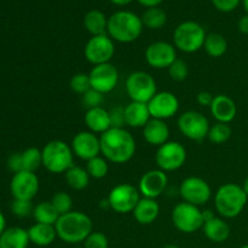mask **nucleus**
<instances>
[{
	"label": "nucleus",
	"instance_id": "f257e3e1",
	"mask_svg": "<svg viewBox=\"0 0 248 248\" xmlns=\"http://www.w3.org/2000/svg\"><path fill=\"white\" fill-rule=\"evenodd\" d=\"M101 154L108 162L123 165L130 161L136 154L135 137L125 128H109L101 137Z\"/></svg>",
	"mask_w": 248,
	"mask_h": 248
},
{
	"label": "nucleus",
	"instance_id": "f03ea898",
	"mask_svg": "<svg viewBox=\"0 0 248 248\" xmlns=\"http://www.w3.org/2000/svg\"><path fill=\"white\" fill-rule=\"evenodd\" d=\"M57 237L65 244H82L93 232L92 220L81 211H70L60 216L55 224Z\"/></svg>",
	"mask_w": 248,
	"mask_h": 248
},
{
	"label": "nucleus",
	"instance_id": "7ed1b4c3",
	"mask_svg": "<svg viewBox=\"0 0 248 248\" xmlns=\"http://www.w3.org/2000/svg\"><path fill=\"white\" fill-rule=\"evenodd\" d=\"M143 27L142 19L135 12L118 11L108 18L107 33L114 41L130 44L140 38Z\"/></svg>",
	"mask_w": 248,
	"mask_h": 248
},
{
	"label": "nucleus",
	"instance_id": "20e7f679",
	"mask_svg": "<svg viewBox=\"0 0 248 248\" xmlns=\"http://www.w3.org/2000/svg\"><path fill=\"white\" fill-rule=\"evenodd\" d=\"M247 194L236 183H225L215 194V208L219 217L232 219L241 215L247 203Z\"/></svg>",
	"mask_w": 248,
	"mask_h": 248
},
{
	"label": "nucleus",
	"instance_id": "39448f33",
	"mask_svg": "<svg viewBox=\"0 0 248 248\" xmlns=\"http://www.w3.org/2000/svg\"><path fill=\"white\" fill-rule=\"evenodd\" d=\"M43 166L51 173H65L74 166V153L72 147L63 140H55L46 143L41 149Z\"/></svg>",
	"mask_w": 248,
	"mask_h": 248
},
{
	"label": "nucleus",
	"instance_id": "423d86ee",
	"mask_svg": "<svg viewBox=\"0 0 248 248\" xmlns=\"http://www.w3.org/2000/svg\"><path fill=\"white\" fill-rule=\"evenodd\" d=\"M207 36L205 28L195 21H186L176 27L173 31L174 47L186 53L198 52L203 47Z\"/></svg>",
	"mask_w": 248,
	"mask_h": 248
},
{
	"label": "nucleus",
	"instance_id": "0eeeda50",
	"mask_svg": "<svg viewBox=\"0 0 248 248\" xmlns=\"http://www.w3.org/2000/svg\"><path fill=\"white\" fill-rule=\"evenodd\" d=\"M125 89L132 102L148 103L157 93L156 81L147 72L131 73L125 82Z\"/></svg>",
	"mask_w": 248,
	"mask_h": 248
},
{
	"label": "nucleus",
	"instance_id": "6e6552de",
	"mask_svg": "<svg viewBox=\"0 0 248 248\" xmlns=\"http://www.w3.org/2000/svg\"><path fill=\"white\" fill-rule=\"evenodd\" d=\"M172 222L174 228L183 234H193L202 229V211L191 203L179 202L172 210Z\"/></svg>",
	"mask_w": 248,
	"mask_h": 248
},
{
	"label": "nucleus",
	"instance_id": "1a4fd4ad",
	"mask_svg": "<svg viewBox=\"0 0 248 248\" xmlns=\"http://www.w3.org/2000/svg\"><path fill=\"white\" fill-rule=\"evenodd\" d=\"M110 210L119 215L132 213L140 200V193L138 188L130 183H121L114 186L108 195Z\"/></svg>",
	"mask_w": 248,
	"mask_h": 248
},
{
	"label": "nucleus",
	"instance_id": "9d476101",
	"mask_svg": "<svg viewBox=\"0 0 248 248\" xmlns=\"http://www.w3.org/2000/svg\"><path fill=\"white\" fill-rule=\"evenodd\" d=\"M177 126L184 137L195 142L207 138L211 127L208 119L196 110H188L181 114L177 120Z\"/></svg>",
	"mask_w": 248,
	"mask_h": 248
},
{
	"label": "nucleus",
	"instance_id": "9b49d317",
	"mask_svg": "<svg viewBox=\"0 0 248 248\" xmlns=\"http://www.w3.org/2000/svg\"><path fill=\"white\" fill-rule=\"evenodd\" d=\"M157 169L164 172L177 171L186 161V150L179 142L169 140L167 143L157 148L155 154Z\"/></svg>",
	"mask_w": 248,
	"mask_h": 248
},
{
	"label": "nucleus",
	"instance_id": "f8f14e48",
	"mask_svg": "<svg viewBox=\"0 0 248 248\" xmlns=\"http://www.w3.org/2000/svg\"><path fill=\"white\" fill-rule=\"evenodd\" d=\"M84 55L85 58L93 65L109 63L115 55L114 40L108 34L91 36L85 45Z\"/></svg>",
	"mask_w": 248,
	"mask_h": 248
},
{
	"label": "nucleus",
	"instance_id": "ddd939ff",
	"mask_svg": "<svg viewBox=\"0 0 248 248\" xmlns=\"http://www.w3.org/2000/svg\"><path fill=\"white\" fill-rule=\"evenodd\" d=\"M179 195L184 202L194 206L206 205L212 196V189L205 179L200 177H188L179 186Z\"/></svg>",
	"mask_w": 248,
	"mask_h": 248
},
{
	"label": "nucleus",
	"instance_id": "4468645a",
	"mask_svg": "<svg viewBox=\"0 0 248 248\" xmlns=\"http://www.w3.org/2000/svg\"><path fill=\"white\" fill-rule=\"evenodd\" d=\"M91 89L106 94L113 91L119 82V70L114 64L103 63V64L93 65L89 73Z\"/></svg>",
	"mask_w": 248,
	"mask_h": 248
},
{
	"label": "nucleus",
	"instance_id": "2eb2a0df",
	"mask_svg": "<svg viewBox=\"0 0 248 248\" xmlns=\"http://www.w3.org/2000/svg\"><path fill=\"white\" fill-rule=\"evenodd\" d=\"M10 191L17 200H33L39 191V178L35 172L21 171L15 173L10 182Z\"/></svg>",
	"mask_w": 248,
	"mask_h": 248
},
{
	"label": "nucleus",
	"instance_id": "dca6fc26",
	"mask_svg": "<svg viewBox=\"0 0 248 248\" xmlns=\"http://www.w3.org/2000/svg\"><path fill=\"white\" fill-rule=\"evenodd\" d=\"M177 60V50L174 45L167 41H155L145 50V61L155 69H169L170 65Z\"/></svg>",
	"mask_w": 248,
	"mask_h": 248
},
{
	"label": "nucleus",
	"instance_id": "f3484780",
	"mask_svg": "<svg viewBox=\"0 0 248 248\" xmlns=\"http://www.w3.org/2000/svg\"><path fill=\"white\" fill-rule=\"evenodd\" d=\"M150 115L153 119L166 120L176 115L179 110V99L172 92L162 91L157 92L149 102H148Z\"/></svg>",
	"mask_w": 248,
	"mask_h": 248
},
{
	"label": "nucleus",
	"instance_id": "a211bd4d",
	"mask_svg": "<svg viewBox=\"0 0 248 248\" xmlns=\"http://www.w3.org/2000/svg\"><path fill=\"white\" fill-rule=\"evenodd\" d=\"M70 147L75 156L85 161H89L101 154V140L91 131H81L77 133Z\"/></svg>",
	"mask_w": 248,
	"mask_h": 248
},
{
	"label": "nucleus",
	"instance_id": "6ab92c4d",
	"mask_svg": "<svg viewBox=\"0 0 248 248\" xmlns=\"http://www.w3.org/2000/svg\"><path fill=\"white\" fill-rule=\"evenodd\" d=\"M167 184H169V177L166 172L160 169L150 170L140 177L138 190L143 198L156 199L166 190Z\"/></svg>",
	"mask_w": 248,
	"mask_h": 248
},
{
	"label": "nucleus",
	"instance_id": "aec40b11",
	"mask_svg": "<svg viewBox=\"0 0 248 248\" xmlns=\"http://www.w3.org/2000/svg\"><path fill=\"white\" fill-rule=\"evenodd\" d=\"M210 110L217 123L229 124L236 118L237 107L234 99L230 98L227 94H217L213 98Z\"/></svg>",
	"mask_w": 248,
	"mask_h": 248
},
{
	"label": "nucleus",
	"instance_id": "412c9836",
	"mask_svg": "<svg viewBox=\"0 0 248 248\" xmlns=\"http://www.w3.org/2000/svg\"><path fill=\"white\" fill-rule=\"evenodd\" d=\"M143 137L145 142L154 147H161L162 144L169 142L170 127L165 120L159 119H150L149 123L143 127Z\"/></svg>",
	"mask_w": 248,
	"mask_h": 248
},
{
	"label": "nucleus",
	"instance_id": "4be33fe9",
	"mask_svg": "<svg viewBox=\"0 0 248 248\" xmlns=\"http://www.w3.org/2000/svg\"><path fill=\"white\" fill-rule=\"evenodd\" d=\"M152 119L148 103L132 102L125 107V123L132 128L144 127Z\"/></svg>",
	"mask_w": 248,
	"mask_h": 248
},
{
	"label": "nucleus",
	"instance_id": "5701e85b",
	"mask_svg": "<svg viewBox=\"0 0 248 248\" xmlns=\"http://www.w3.org/2000/svg\"><path fill=\"white\" fill-rule=\"evenodd\" d=\"M85 124H86L89 131L93 133H104L111 128L110 124V115L107 109L103 107H97V108L87 109L86 114H85Z\"/></svg>",
	"mask_w": 248,
	"mask_h": 248
},
{
	"label": "nucleus",
	"instance_id": "b1692460",
	"mask_svg": "<svg viewBox=\"0 0 248 248\" xmlns=\"http://www.w3.org/2000/svg\"><path fill=\"white\" fill-rule=\"evenodd\" d=\"M202 230L205 236L210 241L216 242V244L225 242L232 234V229L227 220L222 217H217V216L211 220L203 223Z\"/></svg>",
	"mask_w": 248,
	"mask_h": 248
},
{
	"label": "nucleus",
	"instance_id": "393cba45",
	"mask_svg": "<svg viewBox=\"0 0 248 248\" xmlns=\"http://www.w3.org/2000/svg\"><path fill=\"white\" fill-rule=\"evenodd\" d=\"M133 217L140 224L149 225L156 220L160 213V205L155 199L140 198V202L133 210Z\"/></svg>",
	"mask_w": 248,
	"mask_h": 248
},
{
	"label": "nucleus",
	"instance_id": "a878e982",
	"mask_svg": "<svg viewBox=\"0 0 248 248\" xmlns=\"http://www.w3.org/2000/svg\"><path fill=\"white\" fill-rule=\"evenodd\" d=\"M29 241L39 247H46L53 244V241L57 237L55 225L41 224V223H35L28 229Z\"/></svg>",
	"mask_w": 248,
	"mask_h": 248
},
{
	"label": "nucleus",
	"instance_id": "bb28decb",
	"mask_svg": "<svg viewBox=\"0 0 248 248\" xmlns=\"http://www.w3.org/2000/svg\"><path fill=\"white\" fill-rule=\"evenodd\" d=\"M29 242L28 230L23 228H7L0 235V248H27Z\"/></svg>",
	"mask_w": 248,
	"mask_h": 248
},
{
	"label": "nucleus",
	"instance_id": "cd10ccee",
	"mask_svg": "<svg viewBox=\"0 0 248 248\" xmlns=\"http://www.w3.org/2000/svg\"><path fill=\"white\" fill-rule=\"evenodd\" d=\"M84 27L92 36L103 35L108 28V18L101 10H90L84 17Z\"/></svg>",
	"mask_w": 248,
	"mask_h": 248
},
{
	"label": "nucleus",
	"instance_id": "c85d7f7f",
	"mask_svg": "<svg viewBox=\"0 0 248 248\" xmlns=\"http://www.w3.org/2000/svg\"><path fill=\"white\" fill-rule=\"evenodd\" d=\"M33 217L36 223L47 225H55L60 218V213L51 201H41L34 207Z\"/></svg>",
	"mask_w": 248,
	"mask_h": 248
},
{
	"label": "nucleus",
	"instance_id": "c756f323",
	"mask_svg": "<svg viewBox=\"0 0 248 248\" xmlns=\"http://www.w3.org/2000/svg\"><path fill=\"white\" fill-rule=\"evenodd\" d=\"M64 177L68 186L74 190H84L85 188H87L90 178H91L86 169L81 166H75V165L65 172Z\"/></svg>",
	"mask_w": 248,
	"mask_h": 248
},
{
	"label": "nucleus",
	"instance_id": "7c9ffc66",
	"mask_svg": "<svg viewBox=\"0 0 248 248\" xmlns=\"http://www.w3.org/2000/svg\"><path fill=\"white\" fill-rule=\"evenodd\" d=\"M203 48H205L206 53H207L210 57H222L228 50V41L222 34L210 33L206 36Z\"/></svg>",
	"mask_w": 248,
	"mask_h": 248
},
{
	"label": "nucleus",
	"instance_id": "2f4dec72",
	"mask_svg": "<svg viewBox=\"0 0 248 248\" xmlns=\"http://www.w3.org/2000/svg\"><path fill=\"white\" fill-rule=\"evenodd\" d=\"M143 26L149 29H160L166 24L167 15L166 12L159 6L148 7L140 16Z\"/></svg>",
	"mask_w": 248,
	"mask_h": 248
},
{
	"label": "nucleus",
	"instance_id": "473e14b6",
	"mask_svg": "<svg viewBox=\"0 0 248 248\" xmlns=\"http://www.w3.org/2000/svg\"><path fill=\"white\" fill-rule=\"evenodd\" d=\"M22 167L23 171L35 172L40 166H43V156L41 150L35 147H31L21 153Z\"/></svg>",
	"mask_w": 248,
	"mask_h": 248
},
{
	"label": "nucleus",
	"instance_id": "72a5a7b5",
	"mask_svg": "<svg viewBox=\"0 0 248 248\" xmlns=\"http://www.w3.org/2000/svg\"><path fill=\"white\" fill-rule=\"evenodd\" d=\"M232 127L229 124H223V123H216L212 125L208 131L207 138L215 144H223V143L228 142L232 137Z\"/></svg>",
	"mask_w": 248,
	"mask_h": 248
},
{
	"label": "nucleus",
	"instance_id": "f704fd0d",
	"mask_svg": "<svg viewBox=\"0 0 248 248\" xmlns=\"http://www.w3.org/2000/svg\"><path fill=\"white\" fill-rule=\"evenodd\" d=\"M86 162V171L91 178L102 179L108 174L109 165L106 157L96 156Z\"/></svg>",
	"mask_w": 248,
	"mask_h": 248
},
{
	"label": "nucleus",
	"instance_id": "c9c22d12",
	"mask_svg": "<svg viewBox=\"0 0 248 248\" xmlns=\"http://www.w3.org/2000/svg\"><path fill=\"white\" fill-rule=\"evenodd\" d=\"M51 202L55 206V208L57 210V212L60 213V216L65 215V213L73 211V199L65 191H58L51 199Z\"/></svg>",
	"mask_w": 248,
	"mask_h": 248
},
{
	"label": "nucleus",
	"instance_id": "e433bc0d",
	"mask_svg": "<svg viewBox=\"0 0 248 248\" xmlns=\"http://www.w3.org/2000/svg\"><path fill=\"white\" fill-rule=\"evenodd\" d=\"M69 86L72 89L73 92L79 94L86 93L89 90H91V82H90V77L89 74H85V73H78L72 77L69 81Z\"/></svg>",
	"mask_w": 248,
	"mask_h": 248
},
{
	"label": "nucleus",
	"instance_id": "4c0bfd02",
	"mask_svg": "<svg viewBox=\"0 0 248 248\" xmlns=\"http://www.w3.org/2000/svg\"><path fill=\"white\" fill-rule=\"evenodd\" d=\"M169 75L171 77L172 80H174V81H184L189 75V68L186 62H184L183 60L177 58V60L169 67Z\"/></svg>",
	"mask_w": 248,
	"mask_h": 248
},
{
	"label": "nucleus",
	"instance_id": "58836bf2",
	"mask_svg": "<svg viewBox=\"0 0 248 248\" xmlns=\"http://www.w3.org/2000/svg\"><path fill=\"white\" fill-rule=\"evenodd\" d=\"M33 211L34 207L31 201L17 200V199H14V201L11 202V212L14 213L16 217H28V216L33 215Z\"/></svg>",
	"mask_w": 248,
	"mask_h": 248
},
{
	"label": "nucleus",
	"instance_id": "ea45409f",
	"mask_svg": "<svg viewBox=\"0 0 248 248\" xmlns=\"http://www.w3.org/2000/svg\"><path fill=\"white\" fill-rule=\"evenodd\" d=\"M82 244L84 248H109L108 237L101 232H92Z\"/></svg>",
	"mask_w": 248,
	"mask_h": 248
},
{
	"label": "nucleus",
	"instance_id": "a19ab883",
	"mask_svg": "<svg viewBox=\"0 0 248 248\" xmlns=\"http://www.w3.org/2000/svg\"><path fill=\"white\" fill-rule=\"evenodd\" d=\"M104 101V94L101 92L96 91V90L91 89L82 94V104L86 107L87 109L97 108V107H102V103Z\"/></svg>",
	"mask_w": 248,
	"mask_h": 248
},
{
	"label": "nucleus",
	"instance_id": "79ce46f5",
	"mask_svg": "<svg viewBox=\"0 0 248 248\" xmlns=\"http://www.w3.org/2000/svg\"><path fill=\"white\" fill-rule=\"evenodd\" d=\"M110 115L111 127L114 128H124L126 125L125 123V107H116L109 110Z\"/></svg>",
	"mask_w": 248,
	"mask_h": 248
},
{
	"label": "nucleus",
	"instance_id": "37998d69",
	"mask_svg": "<svg viewBox=\"0 0 248 248\" xmlns=\"http://www.w3.org/2000/svg\"><path fill=\"white\" fill-rule=\"evenodd\" d=\"M217 10L222 12H232L239 6L241 0H211Z\"/></svg>",
	"mask_w": 248,
	"mask_h": 248
},
{
	"label": "nucleus",
	"instance_id": "c03bdc74",
	"mask_svg": "<svg viewBox=\"0 0 248 248\" xmlns=\"http://www.w3.org/2000/svg\"><path fill=\"white\" fill-rule=\"evenodd\" d=\"M7 167H9L10 171L14 172V174L23 171V167H22L21 153H15V154L10 155L9 160H7Z\"/></svg>",
	"mask_w": 248,
	"mask_h": 248
},
{
	"label": "nucleus",
	"instance_id": "a18cd8bd",
	"mask_svg": "<svg viewBox=\"0 0 248 248\" xmlns=\"http://www.w3.org/2000/svg\"><path fill=\"white\" fill-rule=\"evenodd\" d=\"M213 98H215V96H213L211 92L201 91L199 92L198 97H196V101H198V103L200 104V106L211 107V104H212L213 102Z\"/></svg>",
	"mask_w": 248,
	"mask_h": 248
},
{
	"label": "nucleus",
	"instance_id": "49530a36",
	"mask_svg": "<svg viewBox=\"0 0 248 248\" xmlns=\"http://www.w3.org/2000/svg\"><path fill=\"white\" fill-rule=\"evenodd\" d=\"M237 28L241 31L242 34H248V14L242 16L239 19V23H237Z\"/></svg>",
	"mask_w": 248,
	"mask_h": 248
},
{
	"label": "nucleus",
	"instance_id": "de8ad7c7",
	"mask_svg": "<svg viewBox=\"0 0 248 248\" xmlns=\"http://www.w3.org/2000/svg\"><path fill=\"white\" fill-rule=\"evenodd\" d=\"M137 1L140 2V5H143V6H145L148 9V7L159 6V5L161 4L164 0H137Z\"/></svg>",
	"mask_w": 248,
	"mask_h": 248
},
{
	"label": "nucleus",
	"instance_id": "09e8293b",
	"mask_svg": "<svg viewBox=\"0 0 248 248\" xmlns=\"http://www.w3.org/2000/svg\"><path fill=\"white\" fill-rule=\"evenodd\" d=\"M5 229H6V219H5L4 213L0 211V235L5 232Z\"/></svg>",
	"mask_w": 248,
	"mask_h": 248
},
{
	"label": "nucleus",
	"instance_id": "8fccbe9b",
	"mask_svg": "<svg viewBox=\"0 0 248 248\" xmlns=\"http://www.w3.org/2000/svg\"><path fill=\"white\" fill-rule=\"evenodd\" d=\"M215 213L212 212V211L210 210H206V211H202V218H203V222H207V220H211L212 218H215Z\"/></svg>",
	"mask_w": 248,
	"mask_h": 248
},
{
	"label": "nucleus",
	"instance_id": "3c124183",
	"mask_svg": "<svg viewBox=\"0 0 248 248\" xmlns=\"http://www.w3.org/2000/svg\"><path fill=\"white\" fill-rule=\"evenodd\" d=\"M110 2H113V4L118 5V6H125V5H128L130 4L132 0H109Z\"/></svg>",
	"mask_w": 248,
	"mask_h": 248
},
{
	"label": "nucleus",
	"instance_id": "603ef678",
	"mask_svg": "<svg viewBox=\"0 0 248 248\" xmlns=\"http://www.w3.org/2000/svg\"><path fill=\"white\" fill-rule=\"evenodd\" d=\"M242 189H244V191L247 194V196H248V177L245 179L244 184H242Z\"/></svg>",
	"mask_w": 248,
	"mask_h": 248
},
{
	"label": "nucleus",
	"instance_id": "864d4df0",
	"mask_svg": "<svg viewBox=\"0 0 248 248\" xmlns=\"http://www.w3.org/2000/svg\"><path fill=\"white\" fill-rule=\"evenodd\" d=\"M242 4H244L245 10H246V12L248 14V0H242Z\"/></svg>",
	"mask_w": 248,
	"mask_h": 248
},
{
	"label": "nucleus",
	"instance_id": "5fc2aeb1",
	"mask_svg": "<svg viewBox=\"0 0 248 248\" xmlns=\"http://www.w3.org/2000/svg\"><path fill=\"white\" fill-rule=\"evenodd\" d=\"M164 248H181V247L177 246V245H172V244H170V245H166V246H165Z\"/></svg>",
	"mask_w": 248,
	"mask_h": 248
},
{
	"label": "nucleus",
	"instance_id": "6e6d98bb",
	"mask_svg": "<svg viewBox=\"0 0 248 248\" xmlns=\"http://www.w3.org/2000/svg\"><path fill=\"white\" fill-rule=\"evenodd\" d=\"M240 248H248V245H244V246H241Z\"/></svg>",
	"mask_w": 248,
	"mask_h": 248
}]
</instances>
